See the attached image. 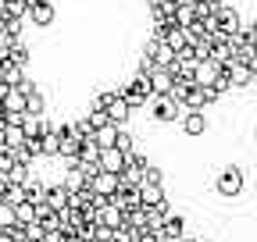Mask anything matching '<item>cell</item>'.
Returning <instances> with one entry per match:
<instances>
[{"label": "cell", "instance_id": "cell-1", "mask_svg": "<svg viewBox=\"0 0 257 242\" xmlns=\"http://www.w3.org/2000/svg\"><path fill=\"white\" fill-rule=\"evenodd\" d=\"M114 89H118V96L128 104V110H143L147 100L154 96V93H150V78H143V75L128 78V82H121V86H114Z\"/></svg>", "mask_w": 257, "mask_h": 242}, {"label": "cell", "instance_id": "cell-2", "mask_svg": "<svg viewBox=\"0 0 257 242\" xmlns=\"http://www.w3.org/2000/svg\"><path fill=\"white\" fill-rule=\"evenodd\" d=\"M182 104H175V100H168V96H150L147 100V114L157 121V125H175V121L182 118Z\"/></svg>", "mask_w": 257, "mask_h": 242}, {"label": "cell", "instance_id": "cell-3", "mask_svg": "<svg viewBox=\"0 0 257 242\" xmlns=\"http://www.w3.org/2000/svg\"><path fill=\"white\" fill-rule=\"evenodd\" d=\"M214 192H218L221 200H236V196L243 192V168H236V164L221 168L218 178H214Z\"/></svg>", "mask_w": 257, "mask_h": 242}, {"label": "cell", "instance_id": "cell-4", "mask_svg": "<svg viewBox=\"0 0 257 242\" xmlns=\"http://www.w3.org/2000/svg\"><path fill=\"white\" fill-rule=\"evenodd\" d=\"M25 22H32V28H50L57 22V8L50 4V0H32Z\"/></svg>", "mask_w": 257, "mask_h": 242}, {"label": "cell", "instance_id": "cell-5", "mask_svg": "<svg viewBox=\"0 0 257 242\" xmlns=\"http://www.w3.org/2000/svg\"><path fill=\"white\" fill-rule=\"evenodd\" d=\"M118 186H121V178H118V174H111V171H96V174L89 178V186H86V189H93L100 200H111V196L118 192Z\"/></svg>", "mask_w": 257, "mask_h": 242}, {"label": "cell", "instance_id": "cell-6", "mask_svg": "<svg viewBox=\"0 0 257 242\" xmlns=\"http://www.w3.org/2000/svg\"><path fill=\"white\" fill-rule=\"evenodd\" d=\"M179 125H182V132H186L189 139H200V136L207 132V114H204V110H182Z\"/></svg>", "mask_w": 257, "mask_h": 242}, {"label": "cell", "instance_id": "cell-7", "mask_svg": "<svg viewBox=\"0 0 257 242\" xmlns=\"http://www.w3.org/2000/svg\"><path fill=\"white\" fill-rule=\"evenodd\" d=\"M143 54L154 57V64H157V68H172V64H175V50L165 46L161 40H147V43H143Z\"/></svg>", "mask_w": 257, "mask_h": 242}, {"label": "cell", "instance_id": "cell-8", "mask_svg": "<svg viewBox=\"0 0 257 242\" xmlns=\"http://www.w3.org/2000/svg\"><path fill=\"white\" fill-rule=\"evenodd\" d=\"M68 200H72V189L64 186V182H47L43 203H47L50 210H64V206H68Z\"/></svg>", "mask_w": 257, "mask_h": 242}, {"label": "cell", "instance_id": "cell-9", "mask_svg": "<svg viewBox=\"0 0 257 242\" xmlns=\"http://www.w3.org/2000/svg\"><path fill=\"white\" fill-rule=\"evenodd\" d=\"M104 114H107V121H111V125L114 128H125L128 125V118H133V110H128V104L118 96V89H114V100L104 107Z\"/></svg>", "mask_w": 257, "mask_h": 242}, {"label": "cell", "instance_id": "cell-10", "mask_svg": "<svg viewBox=\"0 0 257 242\" xmlns=\"http://www.w3.org/2000/svg\"><path fill=\"white\" fill-rule=\"evenodd\" d=\"M221 75L229 78V89H246L253 82V72L246 64H221Z\"/></svg>", "mask_w": 257, "mask_h": 242}, {"label": "cell", "instance_id": "cell-11", "mask_svg": "<svg viewBox=\"0 0 257 242\" xmlns=\"http://www.w3.org/2000/svg\"><path fill=\"white\" fill-rule=\"evenodd\" d=\"M121 164H125V154H121V150H114V146H104L100 154H96V168H100V171L118 174V171H121Z\"/></svg>", "mask_w": 257, "mask_h": 242}, {"label": "cell", "instance_id": "cell-12", "mask_svg": "<svg viewBox=\"0 0 257 242\" xmlns=\"http://www.w3.org/2000/svg\"><path fill=\"white\" fill-rule=\"evenodd\" d=\"M54 128V121L43 114V118H32V114H25L22 118V132H25V139H40V136H47Z\"/></svg>", "mask_w": 257, "mask_h": 242}, {"label": "cell", "instance_id": "cell-13", "mask_svg": "<svg viewBox=\"0 0 257 242\" xmlns=\"http://www.w3.org/2000/svg\"><path fill=\"white\" fill-rule=\"evenodd\" d=\"M161 238H172V242H179L182 235H186V218L182 214H172V210H168V214H165V224H161V232H157Z\"/></svg>", "mask_w": 257, "mask_h": 242}, {"label": "cell", "instance_id": "cell-14", "mask_svg": "<svg viewBox=\"0 0 257 242\" xmlns=\"http://www.w3.org/2000/svg\"><path fill=\"white\" fill-rule=\"evenodd\" d=\"M93 221H100L104 228H121V224H125V214H121V210L107 200V203L96 206V218H93Z\"/></svg>", "mask_w": 257, "mask_h": 242}, {"label": "cell", "instance_id": "cell-15", "mask_svg": "<svg viewBox=\"0 0 257 242\" xmlns=\"http://www.w3.org/2000/svg\"><path fill=\"white\" fill-rule=\"evenodd\" d=\"M4 60H8V64H15V68H29V60H32V50H29L22 40H15V43L4 50Z\"/></svg>", "mask_w": 257, "mask_h": 242}, {"label": "cell", "instance_id": "cell-16", "mask_svg": "<svg viewBox=\"0 0 257 242\" xmlns=\"http://www.w3.org/2000/svg\"><path fill=\"white\" fill-rule=\"evenodd\" d=\"M165 196V186H150V182H140V206H161Z\"/></svg>", "mask_w": 257, "mask_h": 242}, {"label": "cell", "instance_id": "cell-17", "mask_svg": "<svg viewBox=\"0 0 257 242\" xmlns=\"http://www.w3.org/2000/svg\"><path fill=\"white\" fill-rule=\"evenodd\" d=\"M218 75H221V64H214V60H200L197 72H193V82H197V86H214Z\"/></svg>", "mask_w": 257, "mask_h": 242}, {"label": "cell", "instance_id": "cell-18", "mask_svg": "<svg viewBox=\"0 0 257 242\" xmlns=\"http://www.w3.org/2000/svg\"><path fill=\"white\" fill-rule=\"evenodd\" d=\"M172 82H175V75H172L168 68H157V72L150 75V93H154V96H168Z\"/></svg>", "mask_w": 257, "mask_h": 242}, {"label": "cell", "instance_id": "cell-19", "mask_svg": "<svg viewBox=\"0 0 257 242\" xmlns=\"http://www.w3.org/2000/svg\"><path fill=\"white\" fill-rule=\"evenodd\" d=\"M25 114H32V118H43L47 114V96L40 93V86L25 93Z\"/></svg>", "mask_w": 257, "mask_h": 242}, {"label": "cell", "instance_id": "cell-20", "mask_svg": "<svg viewBox=\"0 0 257 242\" xmlns=\"http://www.w3.org/2000/svg\"><path fill=\"white\" fill-rule=\"evenodd\" d=\"M29 196H25V186H18V182H11V186L0 192V203H8V206H18V203H25Z\"/></svg>", "mask_w": 257, "mask_h": 242}, {"label": "cell", "instance_id": "cell-21", "mask_svg": "<svg viewBox=\"0 0 257 242\" xmlns=\"http://www.w3.org/2000/svg\"><path fill=\"white\" fill-rule=\"evenodd\" d=\"M40 150H43V157H54V160H57V150H61V136H57V128H50L47 136H40Z\"/></svg>", "mask_w": 257, "mask_h": 242}, {"label": "cell", "instance_id": "cell-22", "mask_svg": "<svg viewBox=\"0 0 257 242\" xmlns=\"http://www.w3.org/2000/svg\"><path fill=\"white\" fill-rule=\"evenodd\" d=\"M22 186H25V196H29V200H43V192H47V182L36 178L32 171H29V178L22 182Z\"/></svg>", "mask_w": 257, "mask_h": 242}, {"label": "cell", "instance_id": "cell-23", "mask_svg": "<svg viewBox=\"0 0 257 242\" xmlns=\"http://www.w3.org/2000/svg\"><path fill=\"white\" fill-rule=\"evenodd\" d=\"M15 221L25 228V224H32V221H36V203H32V200H25V203H18L15 206Z\"/></svg>", "mask_w": 257, "mask_h": 242}, {"label": "cell", "instance_id": "cell-24", "mask_svg": "<svg viewBox=\"0 0 257 242\" xmlns=\"http://www.w3.org/2000/svg\"><path fill=\"white\" fill-rule=\"evenodd\" d=\"M114 136H118V128H114V125H104V128L93 132V142L104 150V146H114Z\"/></svg>", "mask_w": 257, "mask_h": 242}, {"label": "cell", "instance_id": "cell-25", "mask_svg": "<svg viewBox=\"0 0 257 242\" xmlns=\"http://www.w3.org/2000/svg\"><path fill=\"white\" fill-rule=\"evenodd\" d=\"M140 182H150V186H165V171H161L157 164H147L143 174H140Z\"/></svg>", "mask_w": 257, "mask_h": 242}, {"label": "cell", "instance_id": "cell-26", "mask_svg": "<svg viewBox=\"0 0 257 242\" xmlns=\"http://www.w3.org/2000/svg\"><path fill=\"white\" fill-rule=\"evenodd\" d=\"M86 121H89V128L96 132V128H104V125H111V121H107V114L104 110H96V107H89V114H82Z\"/></svg>", "mask_w": 257, "mask_h": 242}, {"label": "cell", "instance_id": "cell-27", "mask_svg": "<svg viewBox=\"0 0 257 242\" xmlns=\"http://www.w3.org/2000/svg\"><path fill=\"white\" fill-rule=\"evenodd\" d=\"M133 132L128 128H118V136H114V150H121V154H128V150H133Z\"/></svg>", "mask_w": 257, "mask_h": 242}, {"label": "cell", "instance_id": "cell-28", "mask_svg": "<svg viewBox=\"0 0 257 242\" xmlns=\"http://www.w3.org/2000/svg\"><path fill=\"white\" fill-rule=\"evenodd\" d=\"M22 150L29 154V160H40V157H43V150H40V139H25V142H22Z\"/></svg>", "mask_w": 257, "mask_h": 242}, {"label": "cell", "instance_id": "cell-29", "mask_svg": "<svg viewBox=\"0 0 257 242\" xmlns=\"http://www.w3.org/2000/svg\"><path fill=\"white\" fill-rule=\"evenodd\" d=\"M11 224H18V221H15V206L0 203V228H11Z\"/></svg>", "mask_w": 257, "mask_h": 242}, {"label": "cell", "instance_id": "cell-30", "mask_svg": "<svg viewBox=\"0 0 257 242\" xmlns=\"http://www.w3.org/2000/svg\"><path fill=\"white\" fill-rule=\"evenodd\" d=\"M154 72H157V64H154V57H147V54H143V57H140V72H136V75H143V78H150Z\"/></svg>", "mask_w": 257, "mask_h": 242}, {"label": "cell", "instance_id": "cell-31", "mask_svg": "<svg viewBox=\"0 0 257 242\" xmlns=\"http://www.w3.org/2000/svg\"><path fill=\"white\" fill-rule=\"evenodd\" d=\"M136 242H161L157 232H136Z\"/></svg>", "mask_w": 257, "mask_h": 242}, {"label": "cell", "instance_id": "cell-32", "mask_svg": "<svg viewBox=\"0 0 257 242\" xmlns=\"http://www.w3.org/2000/svg\"><path fill=\"white\" fill-rule=\"evenodd\" d=\"M179 242H200V238H189V235H182V238H179Z\"/></svg>", "mask_w": 257, "mask_h": 242}, {"label": "cell", "instance_id": "cell-33", "mask_svg": "<svg viewBox=\"0 0 257 242\" xmlns=\"http://www.w3.org/2000/svg\"><path fill=\"white\" fill-rule=\"evenodd\" d=\"M186 4H204V0H186Z\"/></svg>", "mask_w": 257, "mask_h": 242}, {"label": "cell", "instance_id": "cell-34", "mask_svg": "<svg viewBox=\"0 0 257 242\" xmlns=\"http://www.w3.org/2000/svg\"><path fill=\"white\" fill-rule=\"evenodd\" d=\"M0 68H4V54H0Z\"/></svg>", "mask_w": 257, "mask_h": 242}, {"label": "cell", "instance_id": "cell-35", "mask_svg": "<svg viewBox=\"0 0 257 242\" xmlns=\"http://www.w3.org/2000/svg\"><path fill=\"white\" fill-rule=\"evenodd\" d=\"M250 86H257V75H253V82H250Z\"/></svg>", "mask_w": 257, "mask_h": 242}, {"label": "cell", "instance_id": "cell-36", "mask_svg": "<svg viewBox=\"0 0 257 242\" xmlns=\"http://www.w3.org/2000/svg\"><path fill=\"white\" fill-rule=\"evenodd\" d=\"M68 242H82V238H68Z\"/></svg>", "mask_w": 257, "mask_h": 242}, {"label": "cell", "instance_id": "cell-37", "mask_svg": "<svg viewBox=\"0 0 257 242\" xmlns=\"http://www.w3.org/2000/svg\"><path fill=\"white\" fill-rule=\"evenodd\" d=\"M253 18H257V4H253Z\"/></svg>", "mask_w": 257, "mask_h": 242}, {"label": "cell", "instance_id": "cell-38", "mask_svg": "<svg viewBox=\"0 0 257 242\" xmlns=\"http://www.w3.org/2000/svg\"><path fill=\"white\" fill-rule=\"evenodd\" d=\"M200 242H211V238H200Z\"/></svg>", "mask_w": 257, "mask_h": 242}, {"label": "cell", "instance_id": "cell-39", "mask_svg": "<svg viewBox=\"0 0 257 242\" xmlns=\"http://www.w3.org/2000/svg\"><path fill=\"white\" fill-rule=\"evenodd\" d=\"M165 242H172V238H165Z\"/></svg>", "mask_w": 257, "mask_h": 242}, {"label": "cell", "instance_id": "cell-40", "mask_svg": "<svg viewBox=\"0 0 257 242\" xmlns=\"http://www.w3.org/2000/svg\"><path fill=\"white\" fill-rule=\"evenodd\" d=\"M253 136H257V128H253Z\"/></svg>", "mask_w": 257, "mask_h": 242}, {"label": "cell", "instance_id": "cell-41", "mask_svg": "<svg viewBox=\"0 0 257 242\" xmlns=\"http://www.w3.org/2000/svg\"><path fill=\"white\" fill-rule=\"evenodd\" d=\"M29 4H32V0H29Z\"/></svg>", "mask_w": 257, "mask_h": 242}]
</instances>
